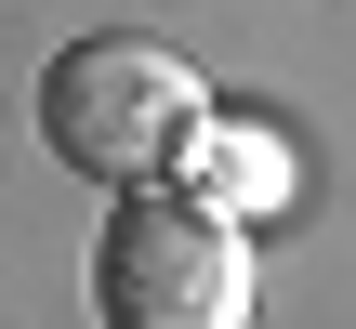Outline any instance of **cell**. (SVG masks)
<instances>
[{
  "instance_id": "cell-1",
  "label": "cell",
  "mask_w": 356,
  "mask_h": 329,
  "mask_svg": "<svg viewBox=\"0 0 356 329\" xmlns=\"http://www.w3.org/2000/svg\"><path fill=\"white\" fill-rule=\"evenodd\" d=\"M198 132H211V79L145 26H92V40H66L40 66V145L106 198L119 185H172Z\"/></svg>"
},
{
  "instance_id": "cell-2",
  "label": "cell",
  "mask_w": 356,
  "mask_h": 329,
  "mask_svg": "<svg viewBox=\"0 0 356 329\" xmlns=\"http://www.w3.org/2000/svg\"><path fill=\"white\" fill-rule=\"evenodd\" d=\"M92 317L106 329H251V237L238 211L185 185H119L92 237Z\"/></svg>"
},
{
  "instance_id": "cell-3",
  "label": "cell",
  "mask_w": 356,
  "mask_h": 329,
  "mask_svg": "<svg viewBox=\"0 0 356 329\" xmlns=\"http://www.w3.org/2000/svg\"><path fill=\"white\" fill-rule=\"evenodd\" d=\"M185 158H198V171H211V211H264V198H277V185H291V158H277V145H264V132H198V145H185Z\"/></svg>"
}]
</instances>
